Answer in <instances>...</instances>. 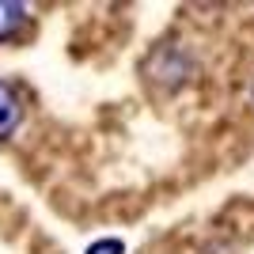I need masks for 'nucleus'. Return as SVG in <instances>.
Returning <instances> with one entry per match:
<instances>
[{"label": "nucleus", "instance_id": "obj_3", "mask_svg": "<svg viewBox=\"0 0 254 254\" xmlns=\"http://www.w3.org/2000/svg\"><path fill=\"white\" fill-rule=\"evenodd\" d=\"M84 254H126V243L122 239H95Z\"/></svg>", "mask_w": 254, "mask_h": 254}, {"label": "nucleus", "instance_id": "obj_1", "mask_svg": "<svg viewBox=\"0 0 254 254\" xmlns=\"http://www.w3.org/2000/svg\"><path fill=\"white\" fill-rule=\"evenodd\" d=\"M19 118H23L19 95L11 91V84H4V80H0V140H8L11 133H15Z\"/></svg>", "mask_w": 254, "mask_h": 254}, {"label": "nucleus", "instance_id": "obj_2", "mask_svg": "<svg viewBox=\"0 0 254 254\" xmlns=\"http://www.w3.org/2000/svg\"><path fill=\"white\" fill-rule=\"evenodd\" d=\"M23 27H27V4H11V0H0V42H11V38H19Z\"/></svg>", "mask_w": 254, "mask_h": 254}]
</instances>
